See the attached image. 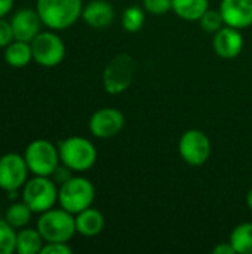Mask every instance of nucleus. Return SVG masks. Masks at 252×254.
Listing matches in <instances>:
<instances>
[{
	"label": "nucleus",
	"mask_w": 252,
	"mask_h": 254,
	"mask_svg": "<svg viewBox=\"0 0 252 254\" xmlns=\"http://www.w3.org/2000/svg\"><path fill=\"white\" fill-rule=\"evenodd\" d=\"M209 9V0H172V10L184 21H199Z\"/></svg>",
	"instance_id": "nucleus-19"
},
{
	"label": "nucleus",
	"mask_w": 252,
	"mask_h": 254,
	"mask_svg": "<svg viewBox=\"0 0 252 254\" xmlns=\"http://www.w3.org/2000/svg\"><path fill=\"white\" fill-rule=\"evenodd\" d=\"M212 48L220 58L233 60L244 49V36L239 28L224 25L214 34Z\"/></svg>",
	"instance_id": "nucleus-13"
},
{
	"label": "nucleus",
	"mask_w": 252,
	"mask_h": 254,
	"mask_svg": "<svg viewBox=\"0 0 252 254\" xmlns=\"http://www.w3.org/2000/svg\"><path fill=\"white\" fill-rule=\"evenodd\" d=\"M37 229L45 243H68L77 234L76 217L62 207L50 208L40 214Z\"/></svg>",
	"instance_id": "nucleus-3"
},
{
	"label": "nucleus",
	"mask_w": 252,
	"mask_h": 254,
	"mask_svg": "<svg viewBox=\"0 0 252 254\" xmlns=\"http://www.w3.org/2000/svg\"><path fill=\"white\" fill-rule=\"evenodd\" d=\"M28 173L24 155L10 152L0 156V189L4 192L19 190L27 183Z\"/></svg>",
	"instance_id": "nucleus-10"
},
{
	"label": "nucleus",
	"mask_w": 252,
	"mask_h": 254,
	"mask_svg": "<svg viewBox=\"0 0 252 254\" xmlns=\"http://www.w3.org/2000/svg\"><path fill=\"white\" fill-rule=\"evenodd\" d=\"M95 201V188L91 180L73 176L70 180L58 188V204L71 214H77L89 207Z\"/></svg>",
	"instance_id": "nucleus-5"
},
{
	"label": "nucleus",
	"mask_w": 252,
	"mask_h": 254,
	"mask_svg": "<svg viewBox=\"0 0 252 254\" xmlns=\"http://www.w3.org/2000/svg\"><path fill=\"white\" fill-rule=\"evenodd\" d=\"M22 201L33 213H45L58 202V185L45 176H34L22 186Z\"/></svg>",
	"instance_id": "nucleus-6"
},
{
	"label": "nucleus",
	"mask_w": 252,
	"mask_h": 254,
	"mask_svg": "<svg viewBox=\"0 0 252 254\" xmlns=\"http://www.w3.org/2000/svg\"><path fill=\"white\" fill-rule=\"evenodd\" d=\"M31 214L33 211L30 210V207L21 201V202H13L7 210H6V214H4V220L13 226L15 229H22L25 228L30 220H31Z\"/></svg>",
	"instance_id": "nucleus-21"
},
{
	"label": "nucleus",
	"mask_w": 252,
	"mask_h": 254,
	"mask_svg": "<svg viewBox=\"0 0 252 254\" xmlns=\"http://www.w3.org/2000/svg\"><path fill=\"white\" fill-rule=\"evenodd\" d=\"M13 40H15V37H13V30H12L10 21L0 18V48H6Z\"/></svg>",
	"instance_id": "nucleus-26"
},
{
	"label": "nucleus",
	"mask_w": 252,
	"mask_h": 254,
	"mask_svg": "<svg viewBox=\"0 0 252 254\" xmlns=\"http://www.w3.org/2000/svg\"><path fill=\"white\" fill-rule=\"evenodd\" d=\"M146 22V10L141 6H128L122 13V25L128 33H137Z\"/></svg>",
	"instance_id": "nucleus-22"
},
{
	"label": "nucleus",
	"mask_w": 252,
	"mask_h": 254,
	"mask_svg": "<svg viewBox=\"0 0 252 254\" xmlns=\"http://www.w3.org/2000/svg\"><path fill=\"white\" fill-rule=\"evenodd\" d=\"M199 22H201V27H202L203 31L212 33V34H215L220 28H223V27L226 25V22H224V19H223V15H221L220 9H218V10L208 9V10L203 13V16L199 19Z\"/></svg>",
	"instance_id": "nucleus-24"
},
{
	"label": "nucleus",
	"mask_w": 252,
	"mask_h": 254,
	"mask_svg": "<svg viewBox=\"0 0 252 254\" xmlns=\"http://www.w3.org/2000/svg\"><path fill=\"white\" fill-rule=\"evenodd\" d=\"M143 7L151 15H165L172 10V0H143Z\"/></svg>",
	"instance_id": "nucleus-25"
},
{
	"label": "nucleus",
	"mask_w": 252,
	"mask_h": 254,
	"mask_svg": "<svg viewBox=\"0 0 252 254\" xmlns=\"http://www.w3.org/2000/svg\"><path fill=\"white\" fill-rule=\"evenodd\" d=\"M15 40L31 42L42 31V18L36 9H19L10 18Z\"/></svg>",
	"instance_id": "nucleus-12"
},
{
	"label": "nucleus",
	"mask_w": 252,
	"mask_h": 254,
	"mask_svg": "<svg viewBox=\"0 0 252 254\" xmlns=\"http://www.w3.org/2000/svg\"><path fill=\"white\" fill-rule=\"evenodd\" d=\"M82 18L89 27L97 28V30H102V28H107L108 25L113 24V21L116 18V12H114V7L110 1L92 0L83 6Z\"/></svg>",
	"instance_id": "nucleus-15"
},
{
	"label": "nucleus",
	"mask_w": 252,
	"mask_h": 254,
	"mask_svg": "<svg viewBox=\"0 0 252 254\" xmlns=\"http://www.w3.org/2000/svg\"><path fill=\"white\" fill-rule=\"evenodd\" d=\"M229 241L236 254H252V222L238 225L232 231Z\"/></svg>",
	"instance_id": "nucleus-20"
},
{
	"label": "nucleus",
	"mask_w": 252,
	"mask_h": 254,
	"mask_svg": "<svg viewBox=\"0 0 252 254\" xmlns=\"http://www.w3.org/2000/svg\"><path fill=\"white\" fill-rule=\"evenodd\" d=\"M71 173H73V171H71L68 167H65L64 164H59V165L56 167V170L52 173L50 179H52L58 186H61L62 183H65L67 180H70V179L73 177Z\"/></svg>",
	"instance_id": "nucleus-28"
},
{
	"label": "nucleus",
	"mask_w": 252,
	"mask_h": 254,
	"mask_svg": "<svg viewBox=\"0 0 252 254\" xmlns=\"http://www.w3.org/2000/svg\"><path fill=\"white\" fill-rule=\"evenodd\" d=\"M33 60L46 68L56 67L65 57V45L55 30L40 31L31 42Z\"/></svg>",
	"instance_id": "nucleus-8"
},
{
	"label": "nucleus",
	"mask_w": 252,
	"mask_h": 254,
	"mask_svg": "<svg viewBox=\"0 0 252 254\" xmlns=\"http://www.w3.org/2000/svg\"><path fill=\"white\" fill-rule=\"evenodd\" d=\"M36 10L45 27L62 31L82 18L83 0H36Z\"/></svg>",
	"instance_id": "nucleus-1"
},
{
	"label": "nucleus",
	"mask_w": 252,
	"mask_h": 254,
	"mask_svg": "<svg viewBox=\"0 0 252 254\" xmlns=\"http://www.w3.org/2000/svg\"><path fill=\"white\" fill-rule=\"evenodd\" d=\"M61 164L71 171L83 173L91 170L97 162V147L94 143L80 135H71L58 144Z\"/></svg>",
	"instance_id": "nucleus-2"
},
{
	"label": "nucleus",
	"mask_w": 252,
	"mask_h": 254,
	"mask_svg": "<svg viewBox=\"0 0 252 254\" xmlns=\"http://www.w3.org/2000/svg\"><path fill=\"white\" fill-rule=\"evenodd\" d=\"M125 127V116L119 109L102 107L92 113L89 119V131L94 137L107 140L117 135Z\"/></svg>",
	"instance_id": "nucleus-11"
},
{
	"label": "nucleus",
	"mask_w": 252,
	"mask_h": 254,
	"mask_svg": "<svg viewBox=\"0 0 252 254\" xmlns=\"http://www.w3.org/2000/svg\"><path fill=\"white\" fill-rule=\"evenodd\" d=\"M13 1L15 0H0V18L6 16L10 12V9L13 6Z\"/></svg>",
	"instance_id": "nucleus-30"
},
{
	"label": "nucleus",
	"mask_w": 252,
	"mask_h": 254,
	"mask_svg": "<svg viewBox=\"0 0 252 254\" xmlns=\"http://www.w3.org/2000/svg\"><path fill=\"white\" fill-rule=\"evenodd\" d=\"M212 253L214 254H236V252H235L233 246H232V244H230V241H229V243H220L218 246H215V247L212 249Z\"/></svg>",
	"instance_id": "nucleus-29"
},
{
	"label": "nucleus",
	"mask_w": 252,
	"mask_h": 254,
	"mask_svg": "<svg viewBox=\"0 0 252 254\" xmlns=\"http://www.w3.org/2000/svg\"><path fill=\"white\" fill-rule=\"evenodd\" d=\"M71 252L67 243H45L40 254H70Z\"/></svg>",
	"instance_id": "nucleus-27"
},
{
	"label": "nucleus",
	"mask_w": 252,
	"mask_h": 254,
	"mask_svg": "<svg viewBox=\"0 0 252 254\" xmlns=\"http://www.w3.org/2000/svg\"><path fill=\"white\" fill-rule=\"evenodd\" d=\"M45 246V240L39 229L22 228L16 232V247L15 252L19 254H39Z\"/></svg>",
	"instance_id": "nucleus-18"
},
{
	"label": "nucleus",
	"mask_w": 252,
	"mask_h": 254,
	"mask_svg": "<svg viewBox=\"0 0 252 254\" xmlns=\"http://www.w3.org/2000/svg\"><path fill=\"white\" fill-rule=\"evenodd\" d=\"M247 205H248V208L252 211V188L250 189L248 195H247Z\"/></svg>",
	"instance_id": "nucleus-31"
},
{
	"label": "nucleus",
	"mask_w": 252,
	"mask_h": 254,
	"mask_svg": "<svg viewBox=\"0 0 252 254\" xmlns=\"http://www.w3.org/2000/svg\"><path fill=\"white\" fill-rule=\"evenodd\" d=\"M16 193H18V190H9V192H7V195H9V196H7V198H9L10 201H13V199H16V198H18V195H16Z\"/></svg>",
	"instance_id": "nucleus-32"
},
{
	"label": "nucleus",
	"mask_w": 252,
	"mask_h": 254,
	"mask_svg": "<svg viewBox=\"0 0 252 254\" xmlns=\"http://www.w3.org/2000/svg\"><path fill=\"white\" fill-rule=\"evenodd\" d=\"M137 73V61L126 52L114 55L102 71V85L107 94L119 95L125 92L134 82Z\"/></svg>",
	"instance_id": "nucleus-4"
},
{
	"label": "nucleus",
	"mask_w": 252,
	"mask_h": 254,
	"mask_svg": "<svg viewBox=\"0 0 252 254\" xmlns=\"http://www.w3.org/2000/svg\"><path fill=\"white\" fill-rule=\"evenodd\" d=\"M74 217H76L77 234L82 237H88V238L100 235L104 229V225H105L102 213L97 208H92V207L77 213Z\"/></svg>",
	"instance_id": "nucleus-16"
},
{
	"label": "nucleus",
	"mask_w": 252,
	"mask_h": 254,
	"mask_svg": "<svg viewBox=\"0 0 252 254\" xmlns=\"http://www.w3.org/2000/svg\"><path fill=\"white\" fill-rule=\"evenodd\" d=\"M4 61L15 68H22L27 67L31 60H33V52H31V45L30 42H22V40H13L4 48L3 52Z\"/></svg>",
	"instance_id": "nucleus-17"
},
{
	"label": "nucleus",
	"mask_w": 252,
	"mask_h": 254,
	"mask_svg": "<svg viewBox=\"0 0 252 254\" xmlns=\"http://www.w3.org/2000/svg\"><path fill=\"white\" fill-rule=\"evenodd\" d=\"M24 158L33 176L50 177L56 167L61 164L58 146L42 138L31 141L25 147Z\"/></svg>",
	"instance_id": "nucleus-7"
},
{
	"label": "nucleus",
	"mask_w": 252,
	"mask_h": 254,
	"mask_svg": "<svg viewBox=\"0 0 252 254\" xmlns=\"http://www.w3.org/2000/svg\"><path fill=\"white\" fill-rule=\"evenodd\" d=\"M16 247V229L10 226L4 219H0V254L15 253Z\"/></svg>",
	"instance_id": "nucleus-23"
},
{
	"label": "nucleus",
	"mask_w": 252,
	"mask_h": 254,
	"mask_svg": "<svg viewBox=\"0 0 252 254\" xmlns=\"http://www.w3.org/2000/svg\"><path fill=\"white\" fill-rule=\"evenodd\" d=\"M178 152L186 164L201 167L211 156V140L201 129H187L180 137Z\"/></svg>",
	"instance_id": "nucleus-9"
},
{
	"label": "nucleus",
	"mask_w": 252,
	"mask_h": 254,
	"mask_svg": "<svg viewBox=\"0 0 252 254\" xmlns=\"http://www.w3.org/2000/svg\"><path fill=\"white\" fill-rule=\"evenodd\" d=\"M220 12L226 25L239 30L252 25V0H221Z\"/></svg>",
	"instance_id": "nucleus-14"
}]
</instances>
